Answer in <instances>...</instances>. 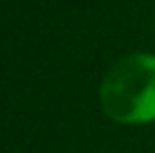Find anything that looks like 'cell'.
Returning a JSON list of instances; mask_svg holds the SVG:
<instances>
[{"instance_id":"cell-1","label":"cell","mask_w":155,"mask_h":153,"mask_svg":"<svg viewBox=\"0 0 155 153\" xmlns=\"http://www.w3.org/2000/svg\"><path fill=\"white\" fill-rule=\"evenodd\" d=\"M104 115L121 126L155 122V54L130 52L106 70L99 83Z\"/></svg>"}]
</instances>
